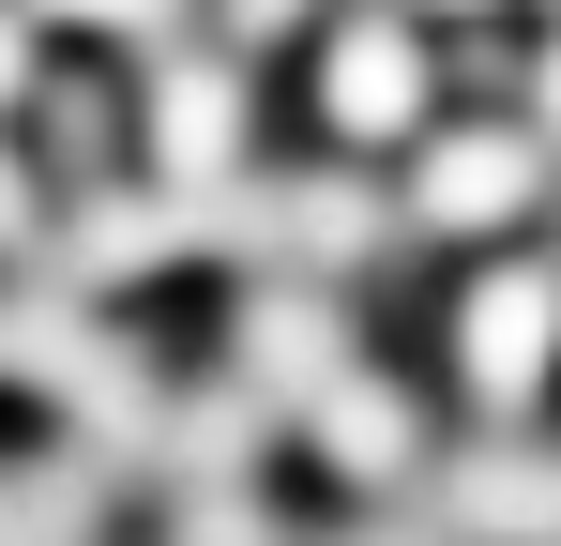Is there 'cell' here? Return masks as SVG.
Returning a JSON list of instances; mask_svg holds the SVG:
<instances>
[{
	"label": "cell",
	"instance_id": "cell-2",
	"mask_svg": "<svg viewBox=\"0 0 561 546\" xmlns=\"http://www.w3.org/2000/svg\"><path fill=\"white\" fill-rule=\"evenodd\" d=\"M456 364H470L485 410H531V379L561 364V273H547V259H501V273L456 304Z\"/></svg>",
	"mask_w": 561,
	"mask_h": 546
},
{
	"label": "cell",
	"instance_id": "cell-10",
	"mask_svg": "<svg viewBox=\"0 0 561 546\" xmlns=\"http://www.w3.org/2000/svg\"><path fill=\"white\" fill-rule=\"evenodd\" d=\"M440 15H485V0H440Z\"/></svg>",
	"mask_w": 561,
	"mask_h": 546
},
{
	"label": "cell",
	"instance_id": "cell-5",
	"mask_svg": "<svg viewBox=\"0 0 561 546\" xmlns=\"http://www.w3.org/2000/svg\"><path fill=\"white\" fill-rule=\"evenodd\" d=\"M31 15H77V31H152L168 0H31Z\"/></svg>",
	"mask_w": 561,
	"mask_h": 546
},
{
	"label": "cell",
	"instance_id": "cell-9",
	"mask_svg": "<svg viewBox=\"0 0 561 546\" xmlns=\"http://www.w3.org/2000/svg\"><path fill=\"white\" fill-rule=\"evenodd\" d=\"M228 15H243V31H288V15H304V0H228Z\"/></svg>",
	"mask_w": 561,
	"mask_h": 546
},
{
	"label": "cell",
	"instance_id": "cell-7",
	"mask_svg": "<svg viewBox=\"0 0 561 546\" xmlns=\"http://www.w3.org/2000/svg\"><path fill=\"white\" fill-rule=\"evenodd\" d=\"M31 91V15H0V106Z\"/></svg>",
	"mask_w": 561,
	"mask_h": 546
},
{
	"label": "cell",
	"instance_id": "cell-6",
	"mask_svg": "<svg viewBox=\"0 0 561 546\" xmlns=\"http://www.w3.org/2000/svg\"><path fill=\"white\" fill-rule=\"evenodd\" d=\"M531 137H561V31L531 46Z\"/></svg>",
	"mask_w": 561,
	"mask_h": 546
},
{
	"label": "cell",
	"instance_id": "cell-8",
	"mask_svg": "<svg viewBox=\"0 0 561 546\" xmlns=\"http://www.w3.org/2000/svg\"><path fill=\"white\" fill-rule=\"evenodd\" d=\"M0 243H31V168L0 152Z\"/></svg>",
	"mask_w": 561,
	"mask_h": 546
},
{
	"label": "cell",
	"instance_id": "cell-1",
	"mask_svg": "<svg viewBox=\"0 0 561 546\" xmlns=\"http://www.w3.org/2000/svg\"><path fill=\"white\" fill-rule=\"evenodd\" d=\"M531 182H547V137H531V122H456V137H425L410 213H425V228H456V243H485V228H516V213H531Z\"/></svg>",
	"mask_w": 561,
	"mask_h": 546
},
{
	"label": "cell",
	"instance_id": "cell-3",
	"mask_svg": "<svg viewBox=\"0 0 561 546\" xmlns=\"http://www.w3.org/2000/svg\"><path fill=\"white\" fill-rule=\"evenodd\" d=\"M319 122L334 137H410L425 122V31L410 15H350L319 46Z\"/></svg>",
	"mask_w": 561,
	"mask_h": 546
},
{
	"label": "cell",
	"instance_id": "cell-4",
	"mask_svg": "<svg viewBox=\"0 0 561 546\" xmlns=\"http://www.w3.org/2000/svg\"><path fill=\"white\" fill-rule=\"evenodd\" d=\"M228 152H243V61H168L152 77V168H168V197L228 182Z\"/></svg>",
	"mask_w": 561,
	"mask_h": 546
}]
</instances>
